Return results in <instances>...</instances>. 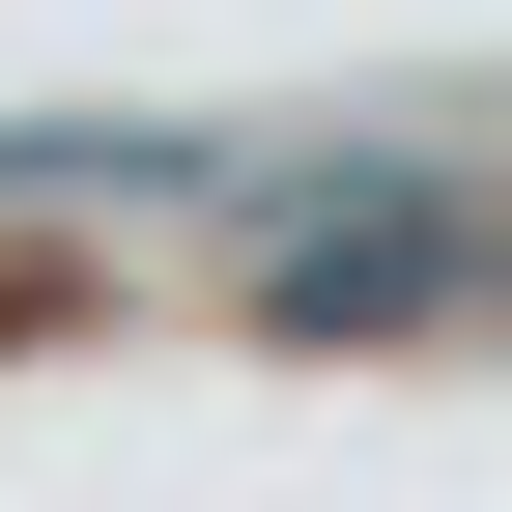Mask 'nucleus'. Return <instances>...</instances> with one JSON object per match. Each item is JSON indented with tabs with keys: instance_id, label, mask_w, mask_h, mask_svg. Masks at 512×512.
Masks as SVG:
<instances>
[{
	"instance_id": "f257e3e1",
	"label": "nucleus",
	"mask_w": 512,
	"mask_h": 512,
	"mask_svg": "<svg viewBox=\"0 0 512 512\" xmlns=\"http://www.w3.org/2000/svg\"><path fill=\"white\" fill-rule=\"evenodd\" d=\"M456 285H484L456 200H313V228H256V313H285V342H399V313H456Z\"/></svg>"
}]
</instances>
